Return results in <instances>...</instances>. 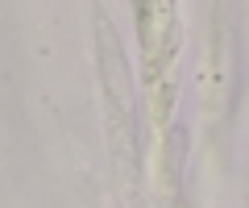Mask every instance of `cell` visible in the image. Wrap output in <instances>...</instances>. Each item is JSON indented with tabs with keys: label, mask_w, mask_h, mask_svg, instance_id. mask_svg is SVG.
Instances as JSON below:
<instances>
[{
	"label": "cell",
	"mask_w": 249,
	"mask_h": 208,
	"mask_svg": "<svg viewBox=\"0 0 249 208\" xmlns=\"http://www.w3.org/2000/svg\"><path fill=\"white\" fill-rule=\"evenodd\" d=\"M137 34H142V75L145 88H158L175 50V0H133Z\"/></svg>",
	"instance_id": "obj_1"
}]
</instances>
